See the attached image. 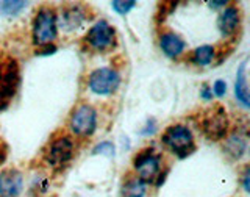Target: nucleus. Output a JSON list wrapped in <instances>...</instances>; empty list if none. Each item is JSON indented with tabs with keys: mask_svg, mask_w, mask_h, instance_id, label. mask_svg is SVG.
<instances>
[{
	"mask_svg": "<svg viewBox=\"0 0 250 197\" xmlns=\"http://www.w3.org/2000/svg\"><path fill=\"white\" fill-rule=\"evenodd\" d=\"M241 23V13L236 6H227L224 13L219 18V30L225 36L236 33V30Z\"/></svg>",
	"mask_w": 250,
	"mask_h": 197,
	"instance_id": "f8f14e48",
	"label": "nucleus"
},
{
	"mask_svg": "<svg viewBox=\"0 0 250 197\" xmlns=\"http://www.w3.org/2000/svg\"><path fill=\"white\" fill-rule=\"evenodd\" d=\"M116 30L106 21H99L96 25H92L86 35V43L94 50H106L114 44Z\"/></svg>",
	"mask_w": 250,
	"mask_h": 197,
	"instance_id": "1a4fd4ad",
	"label": "nucleus"
},
{
	"mask_svg": "<svg viewBox=\"0 0 250 197\" xmlns=\"http://www.w3.org/2000/svg\"><path fill=\"white\" fill-rule=\"evenodd\" d=\"M75 152V144L69 136H60L52 141L45 152V161L53 168L64 166L66 163L72 160Z\"/></svg>",
	"mask_w": 250,
	"mask_h": 197,
	"instance_id": "6e6552de",
	"label": "nucleus"
},
{
	"mask_svg": "<svg viewBox=\"0 0 250 197\" xmlns=\"http://www.w3.org/2000/svg\"><path fill=\"white\" fill-rule=\"evenodd\" d=\"M160 47L169 58H177L178 55L183 53L186 44L178 35L172 33V31H164L160 36Z\"/></svg>",
	"mask_w": 250,
	"mask_h": 197,
	"instance_id": "9b49d317",
	"label": "nucleus"
},
{
	"mask_svg": "<svg viewBox=\"0 0 250 197\" xmlns=\"http://www.w3.org/2000/svg\"><path fill=\"white\" fill-rule=\"evenodd\" d=\"M202 97L205 99V100H209V99H213V92H211V89L208 88L207 85H203V88H202Z\"/></svg>",
	"mask_w": 250,
	"mask_h": 197,
	"instance_id": "5701e85b",
	"label": "nucleus"
},
{
	"mask_svg": "<svg viewBox=\"0 0 250 197\" xmlns=\"http://www.w3.org/2000/svg\"><path fill=\"white\" fill-rule=\"evenodd\" d=\"M28 3L22 2V0H6V2H0V16H6V18H13L18 16L22 10H25Z\"/></svg>",
	"mask_w": 250,
	"mask_h": 197,
	"instance_id": "a211bd4d",
	"label": "nucleus"
},
{
	"mask_svg": "<svg viewBox=\"0 0 250 197\" xmlns=\"http://www.w3.org/2000/svg\"><path fill=\"white\" fill-rule=\"evenodd\" d=\"M97 129V113L91 105L83 104L70 116V130L77 136H91Z\"/></svg>",
	"mask_w": 250,
	"mask_h": 197,
	"instance_id": "39448f33",
	"label": "nucleus"
},
{
	"mask_svg": "<svg viewBox=\"0 0 250 197\" xmlns=\"http://www.w3.org/2000/svg\"><path fill=\"white\" fill-rule=\"evenodd\" d=\"M84 19H86V14L83 13L82 8L72 6V8L64 10L60 18H57V25H60V28L66 30V31H72L80 27L84 22Z\"/></svg>",
	"mask_w": 250,
	"mask_h": 197,
	"instance_id": "ddd939ff",
	"label": "nucleus"
},
{
	"mask_svg": "<svg viewBox=\"0 0 250 197\" xmlns=\"http://www.w3.org/2000/svg\"><path fill=\"white\" fill-rule=\"evenodd\" d=\"M57 16L50 8H41L33 21V41L36 45H47L57 38Z\"/></svg>",
	"mask_w": 250,
	"mask_h": 197,
	"instance_id": "7ed1b4c3",
	"label": "nucleus"
},
{
	"mask_svg": "<svg viewBox=\"0 0 250 197\" xmlns=\"http://www.w3.org/2000/svg\"><path fill=\"white\" fill-rule=\"evenodd\" d=\"M21 83L18 61L6 58L0 63V111L5 109L10 100L16 96Z\"/></svg>",
	"mask_w": 250,
	"mask_h": 197,
	"instance_id": "f257e3e1",
	"label": "nucleus"
},
{
	"mask_svg": "<svg viewBox=\"0 0 250 197\" xmlns=\"http://www.w3.org/2000/svg\"><path fill=\"white\" fill-rule=\"evenodd\" d=\"M161 141L164 143V146L169 147L172 152L180 156V158H185V156L191 155L195 151L191 130L180 124L167 127Z\"/></svg>",
	"mask_w": 250,
	"mask_h": 197,
	"instance_id": "f03ea898",
	"label": "nucleus"
},
{
	"mask_svg": "<svg viewBox=\"0 0 250 197\" xmlns=\"http://www.w3.org/2000/svg\"><path fill=\"white\" fill-rule=\"evenodd\" d=\"M246 66H247V61L241 63V66L238 67L236 82H234V96H236V99L247 108L250 105V92H249V86H247Z\"/></svg>",
	"mask_w": 250,
	"mask_h": 197,
	"instance_id": "4468645a",
	"label": "nucleus"
},
{
	"mask_svg": "<svg viewBox=\"0 0 250 197\" xmlns=\"http://www.w3.org/2000/svg\"><path fill=\"white\" fill-rule=\"evenodd\" d=\"M89 89L99 96H109L117 91L121 85V75L116 69L111 67H100L89 75Z\"/></svg>",
	"mask_w": 250,
	"mask_h": 197,
	"instance_id": "20e7f679",
	"label": "nucleus"
},
{
	"mask_svg": "<svg viewBox=\"0 0 250 197\" xmlns=\"http://www.w3.org/2000/svg\"><path fill=\"white\" fill-rule=\"evenodd\" d=\"M42 49L36 50V55H39V57H45V55H50L53 52H57V47H55L53 44H47V45H41Z\"/></svg>",
	"mask_w": 250,
	"mask_h": 197,
	"instance_id": "4be33fe9",
	"label": "nucleus"
},
{
	"mask_svg": "<svg viewBox=\"0 0 250 197\" xmlns=\"http://www.w3.org/2000/svg\"><path fill=\"white\" fill-rule=\"evenodd\" d=\"M146 183L138 177H130L122 186V197H144Z\"/></svg>",
	"mask_w": 250,
	"mask_h": 197,
	"instance_id": "f3484780",
	"label": "nucleus"
},
{
	"mask_svg": "<svg viewBox=\"0 0 250 197\" xmlns=\"http://www.w3.org/2000/svg\"><path fill=\"white\" fill-rule=\"evenodd\" d=\"M224 149H225V152L231 156V158L239 160L241 156L244 155V152H246L247 143H246V139L241 138L239 135H233V136H230L229 139L225 141Z\"/></svg>",
	"mask_w": 250,
	"mask_h": 197,
	"instance_id": "2eb2a0df",
	"label": "nucleus"
},
{
	"mask_svg": "<svg viewBox=\"0 0 250 197\" xmlns=\"http://www.w3.org/2000/svg\"><path fill=\"white\" fill-rule=\"evenodd\" d=\"M6 158V149L3 146H0V164H2Z\"/></svg>",
	"mask_w": 250,
	"mask_h": 197,
	"instance_id": "393cba45",
	"label": "nucleus"
},
{
	"mask_svg": "<svg viewBox=\"0 0 250 197\" xmlns=\"http://www.w3.org/2000/svg\"><path fill=\"white\" fill-rule=\"evenodd\" d=\"M214 57H216V52L213 45H200L192 52L191 61L197 66H208L211 65V61L214 60Z\"/></svg>",
	"mask_w": 250,
	"mask_h": 197,
	"instance_id": "dca6fc26",
	"label": "nucleus"
},
{
	"mask_svg": "<svg viewBox=\"0 0 250 197\" xmlns=\"http://www.w3.org/2000/svg\"><path fill=\"white\" fill-rule=\"evenodd\" d=\"M133 168L136 171V177L143 180L144 183L153 182L161 169V158L156 155L152 149H146L133 161Z\"/></svg>",
	"mask_w": 250,
	"mask_h": 197,
	"instance_id": "0eeeda50",
	"label": "nucleus"
},
{
	"mask_svg": "<svg viewBox=\"0 0 250 197\" xmlns=\"http://www.w3.org/2000/svg\"><path fill=\"white\" fill-rule=\"evenodd\" d=\"M136 5H138V3L135 2V0H114V2H111L113 10H114L116 13H119V14H127V13L131 11Z\"/></svg>",
	"mask_w": 250,
	"mask_h": 197,
	"instance_id": "6ab92c4d",
	"label": "nucleus"
},
{
	"mask_svg": "<svg viewBox=\"0 0 250 197\" xmlns=\"http://www.w3.org/2000/svg\"><path fill=\"white\" fill-rule=\"evenodd\" d=\"M208 5L211 8H219V6H222V5H227V2H225V0H222V2H209Z\"/></svg>",
	"mask_w": 250,
	"mask_h": 197,
	"instance_id": "a878e982",
	"label": "nucleus"
},
{
	"mask_svg": "<svg viewBox=\"0 0 250 197\" xmlns=\"http://www.w3.org/2000/svg\"><path fill=\"white\" fill-rule=\"evenodd\" d=\"M202 131L211 141H219L225 138L229 131V116L222 107H216L203 116L202 119Z\"/></svg>",
	"mask_w": 250,
	"mask_h": 197,
	"instance_id": "423d86ee",
	"label": "nucleus"
},
{
	"mask_svg": "<svg viewBox=\"0 0 250 197\" xmlns=\"http://www.w3.org/2000/svg\"><path fill=\"white\" fill-rule=\"evenodd\" d=\"M242 183H244V190L249 193L250 191V186H249V169L244 171V175H242Z\"/></svg>",
	"mask_w": 250,
	"mask_h": 197,
	"instance_id": "b1692460",
	"label": "nucleus"
},
{
	"mask_svg": "<svg viewBox=\"0 0 250 197\" xmlns=\"http://www.w3.org/2000/svg\"><path fill=\"white\" fill-rule=\"evenodd\" d=\"M23 188V177L18 169L0 172V197H19Z\"/></svg>",
	"mask_w": 250,
	"mask_h": 197,
	"instance_id": "9d476101",
	"label": "nucleus"
},
{
	"mask_svg": "<svg viewBox=\"0 0 250 197\" xmlns=\"http://www.w3.org/2000/svg\"><path fill=\"white\" fill-rule=\"evenodd\" d=\"M92 153H102V155H108V156H113L114 155V146L111 143H102L99 144L96 149L92 151Z\"/></svg>",
	"mask_w": 250,
	"mask_h": 197,
	"instance_id": "aec40b11",
	"label": "nucleus"
},
{
	"mask_svg": "<svg viewBox=\"0 0 250 197\" xmlns=\"http://www.w3.org/2000/svg\"><path fill=\"white\" fill-rule=\"evenodd\" d=\"M211 92H213L214 96H217V97L225 96V92H227V83L224 80H216L214 85H213V88H211Z\"/></svg>",
	"mask_w": 250,
	"mask_h": 197,
	"instance_id": "412c9836",
	"label": "nucleus"
}]
</instances>
